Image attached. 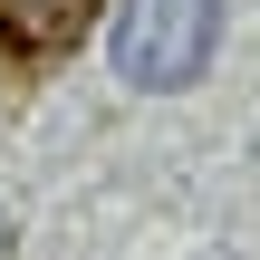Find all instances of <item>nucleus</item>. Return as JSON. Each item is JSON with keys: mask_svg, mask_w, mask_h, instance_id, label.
Returning a JSON list of instances; mask_svg holds the SVG:
<instances>
[{"mask_svg": "<svg viewBox=\"0 0 260 260\" xmlns=\"http://www.w3.org/2000/svg\"><path fill=\"white\" fill-rule=\"evenodd\" d=\"M222 0H116V77L145 96H174L212 68Z\"/></svg>", "mask_w": 260, "mask_h": 260, "instance_id": "1", "label": "nucleus"}, {"mask_svg": "<svg viewBox=\"0 0 260 260\" xmlns=\"http://www.w3.org/2000/svg\"><path fill=\"white\" fill-rule=\"evenodd\" d=\"M96 0H0V58L10 68H48L87 39Z\"/></svg>", "mask_w": 260, "mask_h": 260, "instance_id": "2", "label": "nucleus"}, {"mask_svg": "<svg viewBox=\"0 0 260 260\" xmlns=\"http://www.w3.org/2000/svg\"><path fill=\"white\" fill-rule=\"evenodd\" d=\"M0 260H10V222H0Z\"/></svg>", "mask_w": 260, "mask_h": 260, "instance_id": "3", "label": "nucleus"}]
</instances>
